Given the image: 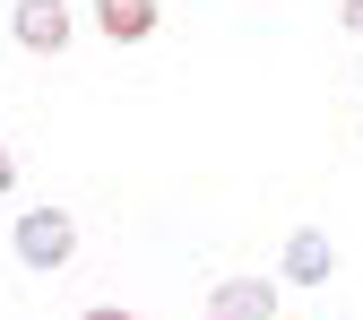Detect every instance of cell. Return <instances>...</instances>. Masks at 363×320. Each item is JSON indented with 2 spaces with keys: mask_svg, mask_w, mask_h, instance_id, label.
I'll return each mask as SVG.
<instances>
[{
  "mask_svg": "<svg viewBox=\"0 0 363 320\" xmlns=\"http://www.w3.org/2000/svg\"><path fill=\"white\" fill-rule=\"evenodd\" d=\"M9 251H18V268H61L78 251V216L69 208H26L18 234H9Z\"/></svg>",
  "mask_w": 363,
  "mask_h": 320,
  "instance_id": "obj_1",
  "label": "cell"
},
{
  "mask_svg": "<svg viewBox=\"0 0 363 320\" xmlns=\"http://www.w3.org/2000/svg\"><path fill=\"white\" fill-rule=\"evenodd\" d=\"M9 26H18L26 53H61V43H69V0H18Z\"/></svg>",
  "mask_w": 363,
  "mask_h": 320,
  "instance_id": "obj_2",
  "label": "cell"
},
{
  "mask_svg": "<svg viewBox=\"0 0 363 320\" xmlns=\"http://www.w3.org/2000/svg\"><path fill=\"white\" fill-rule=\"evenodd\" d=\"M208 320H277V286L268 277H225L208 294Z\"/></svg>",
  "mask_w": 363,
  "mask_h": 320,
  "instance_id": "obj_3",
  "label": "cell"
},
{
  "mask_svg": "<svg viewBox=\"0 0 363 320\" xmlns=\"http://www.w3.org/2000/svg\"><path fill=\"white\" fill-rule=\"evenodd\" d=\"M96 26L113 43H147L156 35V0H96Z\"/></svg>",
  "mask_w": 363,
  "mask_h": 320,
  "instance_id": "obj_4",
  "label": "cell"
},
{
  "mask_svg": "<svg viewBox=\"0 0 363 320\" xmlns=\"http://www.w3.org/2000/svg\"><path fill=\"white\" fill-rule=\"evenodd\" d=\"M329 268H337V251H329V234H311V225H303V234L286 243V277H294V286H320Z\"/></svg>",
  "mask_w": 363,
  "mask_h": 320,
  "instance_id": "obj_5",
  "label": "cell"
},
{
  "mask_svg": "<svg viewBox=\"0 0 363 320\" xmlns=\"http://www.w3.org/2000/svg\"><path fill=\"white\" fill-rule=\"evenodd\" d=\"M18 191V165H9V148H0V199H9Z\"/></svg>",
  "mask_w": 363,
  "mask_h": 320,
  "instance_id": "obj_6",
  "label": "cell"
},
{
  "mask_svg": "<svg viewBox=\"0 0 363 320\" xmlns=\"http://www.w3.org/2000/svg\"><path fill=\"white\" fill-rule=\"evenodd\" d=\"M337 18H346V35H363V0H346V9H337Z\"/></svg>",
  "mask_w": 363,
  "mask_h": 320,
  "instance_id": "obj_7",
  "label": "cell"
},
{
  "mask_svg": "<svg viewBox=\"0 0 363 320\" xmlns=\"http://www.w3.org/2000/svg\"><path fill=\"white\" fill-rule=\"evenodd\" d=\"M86 320H139V311H86Z\"/></svg>",
  "mask_w": 363,
  "mask_h": 320,
  "instance_id": "obj_8",
  "label": "cell"
}]
</instances>
